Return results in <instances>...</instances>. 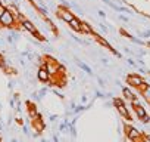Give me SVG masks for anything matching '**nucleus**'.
Listing matches in <instances>:
<instances>
[{"mask_svg": "<svg viewBox=\"0 0 150 142\" xmlns=\"http://www.w3.org/2000/svg\"><path fill=\"white\" fill-rule=\"evenodd\" d=\"M127 83H128L131 87H135V89H138V90H141V89L147 85V82H144V79L141 77L140 73H131V74H128V76H127Z\"/></svg>", "mask_w": 150, "mask_h": 142, "instance_id": "nucleus-1", "label": "nucleus"}, {"mask_svg": "<svg viewBox=\"0 0 150 142\" xmlns=\"http://www.w3.org/2000/svg\"><path fill=\"white\" fill-rule=\"evenodd\" d=\"M0 25H2L3 28H9V27L16 25V18L9 9H6V12L2 15V18H0Z\"/></svg>", "mask_w": 150, "mask_h": 142, "instance_id": "nucleus-2", "label": "nucleus"}, {"mask_svg": "<svg viewBox=\"0 0 150 142\" xmlns=\"http://www.w3.org/2000/svg\"><path fill=\"white\" fill-rule=\"evenodd\" d=\"M16 27H18V28H21V30H24L25 33L33 34V36H34V34L38 31V30H37V25H35V24H34V22H33L30 18H25V19H24L21 24H18Z\"/></svg>", "mask_w": 150, "mask_h": 142, "instance_id": "nucleus-3", "label": "nucleus"}, {"mask_svg": "<svg viewBox=\"0 0 150 142\" xmlns=\"http://www.w3.org/2000/svg\"><path fill=\"white\" fill-rule=\"evenodd\" d=\"M35 76H37V80L40 83H43V85L44 83H49L52 80V74L49 73V70L46 67H38L37 71H35Z\"/></svg>", "mask_w": 150, "mask_h": 142, "instance_id": "nucleus-4", "label": "nucleus"}, {"mask_svg": "<svg viewBox=\"0 0 150 142\" xmlns=\"http://www.w3.org/2000/svg\"><path fill=\"white\" fill-rule=\"evenodd\" d=\"M30 124H31L33 130H37V132H41V133H44V130H46V127H47V124H46V121L43 120V117L33 118V120L30 121Z\"/></svg>", "mask_w": 150, "mask_h": 142, "instance_id": "nucleus-5", "label": "nucleus"}, {"mask_svg": "<svg viewBox=\"0 0 150 142\" xmlns=\"http://www.w3.org/2000/svg\"><path fill=\"white\" fill-rule=\"evenodd\" d=\"M74 59H75V64H77V65H78V67H80V68H81V70L84 71V73H86L87 76H90V77H94V73H93V70H91V68H90V67H88V65H87L86 62H83V61H81V59H80L78 56H75V55H74Z\"/></svg>", "mask_w": 150, "mask_h": 142, "instance_id": "nucleus-6", "label": "nucleus"}, {"mask_svg": "<svg viewBox=\"0 0 150 142\" xmlns=\"http://www.w3.org/2000/svg\"><path fill=\"white\" fill-rule=\"evenodd\" d=\"M81 24H83V21H81V19H78L77 16H75L71 22H68L69 28H71V30H74V31H77V33H81Z\"/></svg>", "mask_w": 150, "mask_h": 142, "instance_id": "nucleus-7", "label": "nucleus"}, {"mask_svg": "<svg viewBox=\"0 0 150 142\" xmlns=\"http://www.w3.org/2000/svg\"><path fill=\"white\" fill-rule=\"evenodd\" d=\"M132 111L135 113V115H137V118H138V120L147 114V113H146V110H144V107H143L141 104H138V105H134V107H132Z\"/></svg>", "mask_w": 150, "mask_h": 142, "instance_id": "nucleus-8", "label": "nucleus"}, {"mask_svg": "<svg viewBox=\"0 0 150 142\" xmlns=\"http://www.w3.org/2000/svg\"><path fill=\"white\" fill-rule=\"evenodd\" d=\"M140 93H141V98H144L147 102H150V85L149 83L140 90Z\"/></svg>", "mask_w": 150, "mask_h": 142, "instance_id": "nucleus-9", "label": "nucleus"}, {"mask_svg": "<svg viewBox=\"0 0 150 142\" xmlns=\"http://www.w3.org/2000/svg\"><path fill=\"white\" fill-rule=\"evenodd\" d=\"M81 33L83 34H93V27L87 21H83V24H81Z\"/></svg>", "mask_w": 150, "mask_h": 142, "instance_id": "nucleus-10", "label": "nucleus"}, {"mask_svg": "<svg viewBox=\"0 0 150 142\" xmlns=\"http://www.w3.org/2000/svg\"><path fill=\"white\" fill-rule=\"evenodd\" d=\"M122 95H124V98L128 99V101H132L134 98H137V96L132 93V90L128 89V87H122Z\"/></svg>", "mask_w": 150, "mask_h": 142, "instance_id": "nucleus-11", "label": "nucleus"}, {"mask_svg": "<svg viewBox=\"0 0 150 142\" xmlns=\"http://www.w3.org/2000/svg\"><path fill=\"white\" fill-rule=\"evenodd\" d=\"M94 96L96 98H99V99H106L108 96H106V93H103L102 90H99V89H94Z\"/></svg>", "mask_w": 150, "mask_h": 142, "instance_id": "nucleus-12", "label": "nucleus"}, {"mask_svg": "<svg viewBox=\"0 0 150 142\" xmlns=\"http://www.w3.org/2000/svg\"><path fill=\"white\" fill-rule=\"evenodd\" d=\"M84 110H87V105H84V104L77 105V107L74 108V114H78V113H81V111H84Z\"/></svg>", "mask_w": 150, "mask_h": 142, "instance_id": "nucleus-13", "label": "nucleus"}, {"mask_svg": "<svg viewBox=\"0 0 150 142\" xmlns=\"http://www.w3.org/2000/svg\"><path fill=\"white\" fill-rule=\"evenodd\" d=\"M129 40H131L132 43H135V44H140V46H144V44H146V43H144L143 40H140V39L134 37V36H131V37H129Z\"/></svg>", "mask_w": 150, "mask_h": 142, "instance_id": "nucleus-14", "label": "nucleus"}, {"mask_svg": "<svg viewBox=\"0 0 150 142\" xmlns=\"http://www.w3.org/2000/svg\"><path fill=\"white\" fill-rule=\"evenodd\" d=\"M97 25H99V28H100V30H102V31H103L105 34H108V33H109V27H106V25H105L103 22H99Z\"/></svg>", "mask_w": 150, "mask_h": 142, "instance_id": "nucleus-15", "label": "nucleus"}, {"mask_svg": "<svg viewBox=\"0 0 150 142\" xmlns=\"http://www.w3.org/2000/svg\"><path fill=\"white\" fill-rule=\"evenodd\" d=\"M6 9H8V6H6L5 3H2V2H0V18H2V15L6 12Z\"/></svg>", "mask_w": 150, "mask_h": 142, "instance_id": "nucleus-16", "label": "nucleus"}, {"mask_svg": "<svg viewBox=\"0 0 150 142\" xmlns=\"http://www.w3.org/2000/svg\"><path fill=\"white\" fill-rule=\"evenodd\" d=\"M57 118H59L57 114H50V115H49V121H52V123H56Z\"/></svg>", "mask_w": 150, "mask_h": 142, "instance_id": "nucleus-17", "label": "nucleus"}, {"mask_svg": "<svg viewBox=\"0 0 150 142\" xmlns=\"http://www.w3.org/2000/svg\"><path fill=\"white\" fill-rule=\"evenodd\" d=\"M140 121H141L143 124H149V123H150V117H149V115L146 114L144 117H141V118H140Z\"/></svg>", "mask_w": 150, "mask_h": 142, "instance_id": "nucleus-18", "label": "nucleus"}, {"mask_svg": "<svg viewBox=\"0 0 150 142\" xmlns=\"http://www.w3.org/2000/svg\"><path fill=\"white\" fill-rule=\"evenodd\" d=\"M15 85H16V80H9V82H8V89L12 90V89L15 87Z\"/></svg>", "mask_w": 150, "mask_h": 142, "instance_id": "nucleus-19", "label": "nucleus"}, {"mask_svg": "<svg viewBox=\"0 0 150 142\" xmlns=\"http://www.w3.org/2000/svg\"><path fill=\"white\" fill-rule=\"evenodd\" d=\"M119 33H121V34H122V36H125V37H127V39H129V37H131V36H132V34H131V33H127V31H125V30H124V28H121V30H119Z\"/></svg>", "mask_w": 150, "mask_h": 142, "instance_id": "nucleus-20", "label": "nucleus"}, {"mask_svg": "<svg viewBox=\"0 0 150 142\" xmlns=\"http://www.w3.org/2000/svg\"><path fill=\"white\" fill-rule=\"evenodd\" d=\"M47 92H49V89H47V87H43V89H40V90H38V93H40V95H41L43 98H44V96L47 95Z\"/></svg>", "mask_w": 150, "mask_h": 142, "instance_id": "nucleus-21", "label": "nucleus"}, {"mask_svg": "<svg viewBox=\"0 0 150 142\" xmlns=\"http://www.w3.org/2000/svg\"><path fill=\"white\" fill-rule=\"evenodd\" d=\"M127 62H128V65H131V67H137V62H135V59H131V58H128V59H127Z\"/></svg>", "mask_w": 150, "mask_h": 142, "instance_id": "nucleus-22", "label": "nucleus"}, {"mask_svg": "<svg viewBox=\"0 0 150 142\" xmlns=\"http://www.w3.org/2000/svg\"><path fill=\"white\" fill-rule=\"evenodd\" d=\"M53 93H54V95H57V98H60L62 101L65 99V95H63L62 92H59V90H53Z\"/></svg>", "mask_w": 150, "mask_h": 142, "instance_id": "nucleus-23", "label": "nucleus"}, {"mask_svg": "<svg viewBox=\"0 0 150 142\" xmlns=\"http://www.w3.org/2000/svg\"><path fill=\"white\" fill-rule=\"evenodd\" d=\"M16 102H18V101H16L15 98L9 99V105H11V108H15V107H16Z\"/></svg>", "mask_w": 150, "mask_h": 142, "instance_id": "nucleus-24", "label": "nucleus"}, {"mask_svg": "<svg viewBox=\"0 0 150 142\" xmlns=\"http://www.w3.org/2000/svg\"><path fill=\"white\" fill-rule=\"evenodd\" d=\"M97 14H99V16H100V18H103V19H106V18H108L106 12H103V11H97Z\"/></svg>", "mask_w": 150, "mask_h": 142, "instance_id": "nucleus-25", "label": "nucleus"}, {"mask_svg": "<svg viewBox=\"0 0 150 142\" xmlns=\"http://www.w3.org/2000/svg\"><path fill=\"white\" fill-rule=\"evenodd\" d=\"M87 102H88V98H87L86 93H83V96H81V104H87Z\"/></svg>", "mask_w": 150, "mask_h": 142, "instance_id": "nucleus-26", "label": "nucleus"}, {"mask_svg": "<svg viewBox=\"0 0 150 142\" xmlns=\"http://www.w3.org/2000/svg\"><path fill=\"white\" fill-rule=\"evenodd\" d=\"M119 19H121L122 22H129V18H127V16H124V15H119Z\"/></svg>", "mask_w": 150, "mask_h": 142, "instance_id": "nucleus-27", "label": "nucleus"}, {"mask_svg": "<svg viewBox=\"0 0 150 142\" xmlns=\"http://www.w3.org/2000/svg\"><path fill=\"white\" fill-rule=\"evenodd\" d=\"M59 2H60V5H68V6H69V2H68V0H59Z\"/></svg>", "mask_w": 150, "mask_h": 142, "instance_id": "nucleus-28", "label": "nucleus"}, {"mask_svg": "<svg viewBox=\"0 0 150 142\" xmlns=\"http://www.w3.org/2000/svg\"><path fill=\"white\" fill-rule=\"evenodd\" d=\"M146 46H147V47H150V42H147V43H146Z\"/></svg>", "mask_w": 150, "mask_h": 142, "instance_id": "nucleus-29", "label": "nucleus"}, {"mask_svg": "<svg viewBox=\"0 0 150 142\" xmlns=\"http://www.w3.org/2000/svg\"><path fill=\"white\" fill-rule=\"evenodd\" d=\"M0 2H2V0H0Z\"/></svg>", "mask_w": 150, "mask_h": 142, "instance_id": "nucleus-30", "label": "nucleus"}, {"mask_svg": "<svg viewBox=\"0 0 150 142\" xmlns=\"http://www.w3.org/2000/svg\"><path fill=\"white\" fill-rule=\"evenodd\" d=\"M149 104H150V102H149Z\"/></svg>", "mask_w": 150, "mask_h": 142, "instance_id": "nucleus-31", "label": "nucleus"}]
</instances>
